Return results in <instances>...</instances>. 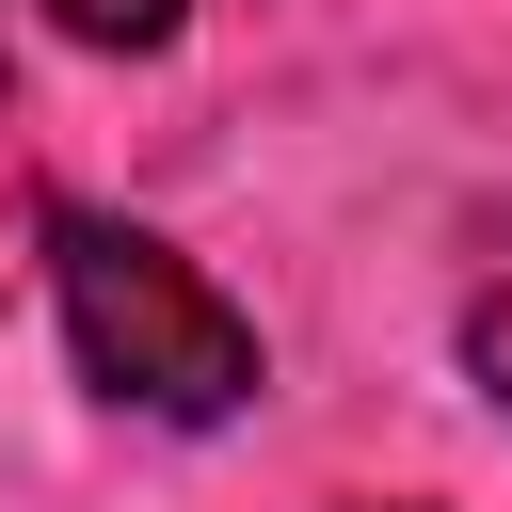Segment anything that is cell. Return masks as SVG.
I'll return each instance as SVG.
<instances>
[{
  "label": "cell",
  "instance_id": "1",
  "mask_svg": "<svg viewBox=\"0 0 512 512\" xmlns=\"http://www.w3.org/2000/svg\"><path fill=\"white\" fill-rule=\"evenodd\" d=\"M48 288H64V352L112 416H160V432H224L272 400V352L256 320L160 240V224H112V208H48Z\"/></svg>",
  "mask_w": 512,
  "mask_h": 512
},
{
  "label": "cell",
  "instance_id": "3",
  "mask_svg": "<svg viewBox=\"0 0 512 512\" xmlns=\"http://www.w3.org/2000/svg\"><path fill=\"white\" fill-rule=\"evenodd\" d=\"M64 48H112V64H144V48H176V16L192 0H32Z\"/></svg>",
  "mask_w": 512,
  "mask_h": 512
},
{
  "label": "cell",
  "instance_id": "2",
  "mask_svg": "<svg viewBox=\"0 0 512 512\" xmlns=\"http://www.w3.org/2000/svg\"><path fill=\"white\" fill-rule=\"evenodd\" d=\"M448 336H464V384H480V400L512 416V240H496V256L464 272V320H448Z\"/></svg>",
  "mask_w": 512,
  "mask_h": 512
}]
</instances>
